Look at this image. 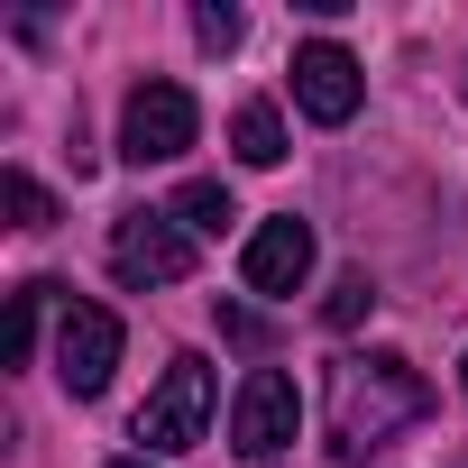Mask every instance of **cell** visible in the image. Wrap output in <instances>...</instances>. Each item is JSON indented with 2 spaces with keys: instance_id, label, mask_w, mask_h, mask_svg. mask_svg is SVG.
Here are the masks:
<instances>
[{
  "instance_id": "9a60e30c",
  "label": "cell",
  "mask_w": 468,
  "mask_h": 468,
  "mask_svg": "<svg viewBox=\"0 0 468 468\" xmlns=\"http://www.w3.org/2000/svg\"><path fill=\"white\" fill-rule=\"evenodd\" d=\"M220 340H239V349H267V322L249 303H220Z\"/></svg>"
},
{
  "instance_id": "7c38bea8",
  "label": "cell",
  "mask_w": 468,
  "mask_h": 468,
  "mask_svg": "<svg viewBox=\"0 0 468 468\" xmlns=\"http://www.w3.org/2000/svg\"><path fill=\"white\" fill-rule=\"evenodd\" d=\"M367 313H377V285H367V267H349V276L322 294V322H331V331H358Z\"/></svg>"
},
{
  "instance_id": "9c48e42d",
  "label": "cell",
  "mask_w": 468,
  "mask_h": 468,
  "mask_svg": "<svg viewBox=\"0 0 468 468\" xmlns=\"http://www.w3.org/2000/svg\"><path fill=\"white\" fill-rule=\"evenodd\" d=\"M56 303H65L56 285H19V294H10V331H0V367H28V349H37V322H47Z\"/></svg>"
},
{
  "instance_id": "ba28073f",
  "label": "cell",
  "mask_w": 468,
  "mask_h": 468,
  "mask_svg": "<svg viewBox=\"0 0 468 468\" xmlns=\"http://www.w3.org/2000/svg\"><path fill=\"white\" fill-rule=\"evenodd\" d=\"M239 276H249V294H294L313 276V220H294V211L258 220L249 249H239Z\"/></svg>"
},
{
  "instance_id": "52a82bcc",
  "label": "cell",
  "mask_w": 468,
  "mask_h": 468,
  "mask_svg": "<svg viewBox=\"0 0 468 468\" xmlns=\"http://www.w3.org/2000/svg\"><path fill=\"white\" fill-rule=\"evenodd\" d=\"M294 101H303V120L340 129V120L367 101V74H358V56H349V47H331V37L294 47Z\"/></svg>"
},
{
  "instance_id": "30bf717a",
  "label": "cell",
  "mask_w": 468,
  "mask_h": 468,
  "mask_svg": "<svg viewBox=\"0 0 468 468\" xmlns=\"http://www.w3.org/2000/svg\"><path fill=\"white\" fill-rule=\"evenodd\" d=\"M229 147H239V165H285V120H276V101H239Z\"/></svg>"
},
{
  "instance_id": "277c9868",
  "label": "cell",
  "mask_w": 468,
  "mask_h": 468,
  "mask_svg": "<svg viewBox=\"0 0 468 468\" xmlns=\"http://www.w3.org/2000/svg\"><path fill=\"white\" fill-rule=\"evenodd\" d=\"M111 367H120V313L111 303H56V377H65V395H101L111 386Z\"/></svg>"
},
{
  "instance_id": "3957f363",
  "label": "cell",
  "mask_w": 468,
  "mask_h": 468,
  "mask_svg": "<svg viewBox=\"0 0 468 468\" xmlns=\"http://www.w3.org/2000/svg\"><path fill=\"white\" fill-rule=\"evenodd\" d=\"M193 129H202V111H193L184 83H138L120 101V156L129 165H175L193 147Z\"/></svg>"
},
{
  "instance_id": "7a4b0ae2",
  "label": "cell",
  "mask_w": 468,
  "mask_h": 468,
  "mask_svg": "<svg viewBox=\"0 0 468 468\" xmlns=\"http://www.w3.org/2000/svg\"><path fill=\"white\" fill-rule=\"evenodd\" d=\"M111 276H120L129 294L184 285V276H193V229H184L175 211H120V229H111Z\"/></svg>"
},
{
  "instance_id": "8fae6325",
  "label": "cell",
  "mask_w": 468,
  "mask_h": 468,
  "mask_svg": "<svg viewBox=\"0 0 468 468\" xmlns=\"http://www.w3.org/2000/svg\"><path fill=\"white\" fill-rule=\"evenodd\" d=\"M175 220L193 229V239H220V229L239 220V202H229V184H211V175H193V184L175 193Z\"/></svg>"
},
{
  "instance_id": "8992f818",
  "label": "cell",
  "mask_w": 468,
  "mask_h": 468,
  "mask_svg": "<svg viewBox=\"0 0 468 468\" xmlns=\"http://www.w3.org/2000/svg\"><path fill=\"white\" fill-rule=\"evenodd\" d=\"M202 431H211V367L202 358H175L165 386L138 404V441L147 450H193Z\"/></svg>"
},
{
  "instance_id": "e0dca14e",
  "label": "cell",
  "mask_w": 468,
  "mask_h": 468,
  "mask_svg": "<svg viewBox=\"0 0 468 468\" xmlns=\"http://www.w3.org/2000/svg\"><path fill=\"white\" fill-rule=\"evenodd\" d=\"M459 386H468V358H459Z\"/></svg>"
},
{
  "instance_id": "5bb4252c",
  "label": "cell",
  "mask_w": 468,
  "mask_h": 468,
  "mask_svg": "<svg viewBox=\"0 0 468 468\" xmlns=\"http://www.w3.org/2000/svg\"><path fill=\"white\" fill-rule=\"evenodd\" d=\"M193 37H202L211 56H229V47H239V37H249V19H239V10H229V0H202V10H193Z\"/></svg>"
},
{
  "instance_id": "2e32d148",
  "label": "cell",
  "mask_w": 468,
  "mask_h": 468,
  "mask_svg": "<svg viewBox=\"0 0 468 468\" xmlns=\"http://www.w3.org/2000/svg\"><path fill=\"white\" fill-rule=\"evenodd\" d=\"M111 468H147V459H111Z\"/></svg>"
},
{
  "instance_id": "5b68a950",
  "label": "cell",
  "mask_w": 468,
  "mask_h": 468,
  "mask_svg": "<svg viewBox=\"0 0 468 468\" xmlns=\"http://www.w3.org/2000/svg\"><path fill=\"white\" fill-rule=\"evenodd\" d=\"M294 431H303L294 377L285 367H249L239 404H229V441H239V459H276V450H294Z\"/></svg>"
},
{
  "instance_id": "6da1fadb",
  "label": "cell",
  "mask_w": 468,
  "mask_h": 468,
  "mask_svg": "<svg viewBox=\"0 0 468 468\" xmlns=\"http://www.w3.org/2000/svg\"><path fill=\"white\" fill-rule=\"evenodd\" d=\"M431 413V377L413 367V358H395V349H377V358H340L331 367V450L340 459H377L395 431H413Z\"/></svg>"
},
{
  "instance_id": "4fadbf2b",
  "label": "cell",
  "mask_w": 468,
  "mask_h": 468,
  "mask_svg": "<svg viewBox=\"0 0 468 468\" xmlns=\"http://www.w3.org/2000/svg\"><path fill=\"white\" fill-rule=\"evenodd\" d=\"M0 193H10V220H19V229H47V220H56V202H47V184H37V175H19V165L0 175Z\"/></svg>"
}]
</instances>
